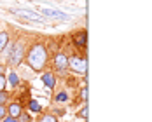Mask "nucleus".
Segmentation results:
<instances>
[{
    "instance_id": "obj_12",
    "label": "nucleus",
    "mask_w": 152,
    "mask_h": 122,
    "mask_svg": "<svg viewBox=\"0 0 152 122\" xmlns=\"http://www.w3.org/2000/svg\"><path fill=\"white\" fill-rule=\"evenodd\" d=\"M7 86H11V87H14V89L19 86V77H18V73H16L14 70H11L9 75H7Z\"/></svg>"
},
{
    "instance_id": "obj_7",
    "label": "nucleus",
    "mask_w": 152,
    "mask_h": 122,
    "mask_svg": "<svg viewBox=\"0 0 152 122\" xmlns=\"http://www.w3.org/2000/svg\"><path fill=\"white\" fill-rule=\"evenodd\" d=\"M40 16H46L49 19H56V21H70V16L61 12V11H56V9H47V7H40Z\"/></svg>"
},
{
    "instance_id": "obj_21",
    "label": "nucleus",
    "mask_w": 152,
    "mask_h": 122,
    "mask_svg": "<svg viewBox=\"0 0 152 122\" xmlns=\"http://www.w3.org/2000/svg\"><path fill=\"white\" fill-rule=\"evenodd\" d=\"M79 115H80V117H82V119L86 121V117H88V108H86V105L82 107V110H80V113H79Z\"/></svg>"
},
{
    "instance_id": "obj_24",
    "label": "nucleus",
    "mask_w": 152,
    "mask_h": 122,
    "mask_svg": "<svg viewBox=\"0 0 152 122\" xmlns=\"http://www.w3.org/2000/svg\"><path fill=\"white\" fill-rule=\"evenodd\" d=\"M82 122H86V121H82Z\"/></svg>"
},
{
    "instance_id": "obj_9",
    "label": "nucleus",
    "mask_w": 152,
    "mask_h": 122,
    "mask_svg": "<svg viewBox=\"0 0 152 122\" xmlns=\"http://www.w3.org/2000/svg\"><path fill=\"white\" fill-rule=\"evenodd\" d=\"M40 78H42V82H44V86L47 89H54L56 87V77H54L53 72H44Z\"/></svg>"
},
{
    "instance_id": "obj_6",
    "label": "nucleus",
    "mask_w": 152,
    "mask_h": 122,
    "mask_svg": "<svg viewBox=\"0 0 152 122\" xmlns=\"http://www.w3.org/2000/svg\"><path fill=\"white\" fill-rule=\"evenodd\" d=\"M72 42L77 49L82 51V54H86V44H88V31L84 30H79V31H74L72 33Z\"/></svg>"
},
{
    "instance_id": "obj_13",
    "label": "nucleus",
    "mask_w": 152,
    "mask_h": 122,
    "mask_svg": "<svg viewBox=\"0 0 152 122\" xmlns=\"http://www.w3.org/2000/svg\"><path fill=\"white\" fill-rule=\"evenodd\" d=\"M35 122H58V119H56L53 113L46 112V113H39L37 119H35Z\"/></svg>"
},
{
    "instance_id": "obj_18",
    "label": "nucleus",
    "mask_w": 152,
    "mask_h": 122,
    "mask_svg": "<svg viewBox=\"0 0 152 122\" xmlns=\"http://www.w3.org/2000/svg\"><path fill=\"white\" fill-rule=\"evenodd\" d=\"M19 122H31V115L30 113H26V112H23L21 115H19V119H18Z\"/></svg>"
},
{
    "instance_id": "obj_16",
    "label": "nucleus",
    "mask_w": 152,
    "mask_h": 122,
    "mask_svg": "<svg viewBox=\"0 0 152 122\" xmlns=\"http://www.w3.org/2000/svg\"><path fill=\"white\" fill-rule=\"evenodd\" d=\"M79 96H80V101H82V103H86V101H88V87H86V86H82V87H80Z\"/></svg>"
},
{
    "instance_id": "obj_10",
    "label": "nucleus",
    "mask_w": 152,
    "mask_h": 122,
    "mask_svg": "<svg viewBox=\"0 0 152 122\" xmlns=\"http://www.w3.org/2000/svg\"><path fill=\"white\" fill-rule=\"evenodd\" d=\"M68 99H70V96H68V92L65 91H58L54 94V103L56 105H65V103H68Z\"/></svg>"
},
{
    "instance_id": "obj_8",
    "label": "nucleus",
    "mask_w": 152,
    "mask_h": 122,
    "mask_svg": "<svg viewBox=\"0 0 152 122\" xmlns=\"http://www.w3.org/2000/svg\"><path fill=\"white\" fill-rule=\"evenodd\" d=\"M5 107H7V115L12 117V119H19V115L25 112V110H23V105H21L19 101H11V103H7Z\"/></svg>"
},
{
    "instance_id": "obj_22",
    "label": "nucleus",
    "mask_w": 152,
    "mask_h": 122,
    "mask_svg": "<svg viewBox=\"0 0 152 122\" xmlns=\"http://www.w3.org/2000/svg\"><path fill=\"white\" fill-rule=\"evenodd\" d=\"M5 72H7V65H0V77L5 75Z\"/></svg>"
},
{
    "instance_id": "obj_19",
    "label": "nucleus",
    "mask_w": 152,
    "mask_h": 122,
    "mask_svg": "<svg viewBox=\"0 0 152 122\" xmlns=\"http://www.w3.org/2000/svg\"><path fill=\"white\" fill-rule=\"evenodd\" d=\"M5 87H7V77L2 75V77H0V92L5 91Z\"/></svg>"
},
{
    "instance_id": "obj_11",
    "label": "nucleus",
    "mask_w": 152,
    "mask_h": 122,
    "mask_svg": "<svg viewBox=\"0 0 152 122\" xmlns=\"http://www.w3.org/2000/svg\"><path fill=\"white\" fill-rule=\"evenodd\" d=\"M11 42V37H9V31L2 30L0 31V52H4V49L7 47V44Z\"/></svg>"
},
{
    "instance_id": "obj_2",
    "label": "nucleus",
    "mask_w": 152,
    "mask_h": 122,
    "mask_svg": "<svg viewBox=\"0 0 152 122\" xmlns=\"http://www.w3.org/2000/svg\"><path fill=\"white\" fill-rule=\"evenodd\" d=\"M9 47V56L5 58L7 65L9 66H19L23 61H25V54H26V49H28V42L25 38H16L14 42H9L7 44Z\"/></svg>"
},
{
    "instance_id": "obj_14",
    "label": "nucleus",
    "mask_w": 152,
    "mask_h": 122,
    "mask_svg": "<svg viewBox=\"0 0 152 122\" xmlns=\"http://www.w3.org/2000/svg\"><path fill=\"white\" fill-rule=\"evenodd\" d=\"M28 110L33 112V113H40L42 112V107H40V103L37 99H28Z\"/></svg>"
},
{
    "instance_id": "obj_5",
    "label": "nucleus",
    "mask_w": 152,
    "mask_h": 122,
    "mask_svg": "<svg viewBox=\"0 0 152 122\" xmlns=\"http://www.w3.org/2000/svg\"><path fill=\"white\" fill-rule=\"evenodd\" d=\"M12 14L19 16V17H25V19H28V21H35V23H46V19H44V16H40L37 11H30V9H9Z\"/></svg>"
},
{
    "instance_id": "obj_1",
    "label": "nucleus",
    "mask_w": 152,
    "mask_h": 122,
    "mask_svg": "<svg viewBox=\"0 0 152 122\" xmlns=\"http://www.w3.org/2000/svg\"><path fill=\"white\" fill-rule=\"evenodd\" d=\"M49 61H51V51H49L47 42L39 40V42H31L28 46L26 54H25V63L30 66V70L46 72Z\"/></svg>"
},
{
    "instance_id": "obj_20",
    "label": "nucleus",
    "mask_w": 152,
    "mask_h": 122,
    "mask_svg": "<svg viewBox=\"0 0 152 122\" xmlns=\"http://www.w3.org/2000/svg\"><path fill=\"white\" fill-rule=\"evenodd\" d=\"M7 117V107L5 105H0V121H4Z\"/></svg>"
},
{
    "instance_id": "obj_15",
    "label": "nucleus",
    "mask_w": 152,
    "mask_h": 122,
    "mask_svg": "<svg viewBox=\"0 0 152 122\" xmlns=\"http://www.w3.org/2000/svg\"><path fill=\"white\" fill-rule=\"evenodd\" d=\"M9 99H11V94H9L7 91L0 92V105H7V103H9Z\"/></svg>"
},
{
    "instance_id": "obj_23",
    "label": "nucleus",
    "mask_w": 152,
    "mask_h": 122,
    "mask_svg": "<svg viewBox=\"0 0 152 122\" xmlns=\"http://www.w3.org/2000/svg\"><path fill=\"white\" fill-rule=\"evenodd\" d=\"M0 122H19V121H18V119H12V117H9V115H7L4 121H0Z\"/></svg>"
},
{
    "instance_id": "obj_3",
    "label": "nucleus",
    "mask_w": 152,
    "mask_h": 122,
    "mask_svg": "<svg viewBox=\"0 0 152 122\" xmlns=\"http://www.w3.org/2000/svg\"><path fill=\"white\" fill-rule=\"evenodd\" d=\"M68 70H72L74 75L86 77V73H88V60H86V54H77V52H74L72 56H68Z\"/></svg>"
},
{
    "instance_id": "obj_17",
    "label": "nucleus",
    "mask_w": 152,
    "mask_h": 122,
    "mask_svg": "<svg viewBox=\"0 0 152 122\" xmlns=\"http://www.w3.org/2000/svg\"><path fill=\"white\" fill-rule=\"evenodd\" d=\"M49 113H53V115L58 119V117H63V115H65V108H58V107H56V108H53Z\"/></svg>"
},
{
    "instance_id": "obj_4",
    "label": "nucleus",
    "mask_w": 152,
    "mask_h": 122,
    "mask_svg": "<svg viewBox=\"0 0 152 122\" xmlns=\"http://www.w3.org/2000/svg\"><path fill=\"white\" fill-rule=\"evenodd\" d=\"M51 63H53V70L58 73V75H65L68 72V56L63 52V51H58L51 56Z\"/></svg>"
}]
</instances>
